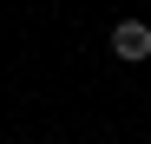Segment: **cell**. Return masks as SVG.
Masks as SVG:
<instances>
[{
    "label": "cell",
    "instance_id": "6da1fadb",
    "mask_svg": "<svg viewBox=\"0 0 151 144\" xmlns=\"http://www.w3.org/2000/svg\"><path fill=\"white\" fill-rule=\"evenodd\" d=\"M112 59H125V66L151 59V20H118L112 26Z\"/></svg>",
    "mask_w": 151,
    "mask_h": 144
}]
</instances>
